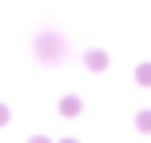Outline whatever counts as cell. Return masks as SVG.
I'll return each mask as SVG.
<instances>
[{"label":"cell","mask_w":151,"mask_h":143,"mask_svg":"<svg viewBox=\"0 0 151 143\" xmlns=\"http://www.w3.org/2000/svg\"><path fill=\"white\" fill-rule=\"evenodd\" d=\"M8 119H12V111H8V107H4V103H0V127H4V123H8Z\"/></svg>","instance_id":"5"},{"label":"cell","mask_w":151,"mask_h":143,"mask_svg":"<svg viewBox=\"0 0 151 143\" xmlns=\"http://www.w3.org/2000/svg\"><path fill=\"white\" fill-rule=\"evenodd\" d=\"M83 60H88V68H91V72H104V68H107V52H88Z\"/></svg>","instance_id":"2"},{"label":"cell","mask_w":151,"mask_h":143,"mask_svg":"<svg viewBox=\"0 0 151 143\" xmlns=\"http://www.w3.org/2000/svg\"><path fill=\"white\" fill-rule=\"evenodd\" d=\"M28 143H52V139H44V135H32V139H28Z\"/></svg>","instance_id":"6"},{"label":"cell","mask_w":151,"mask_h":143,"mask_svg":"<svg viewBox=\"0 0 151 143\" xmlns=\"http://www.w3.org/2000/svg\"><path fill=\"white\" fill-rule=\"evenodd\" d=\"M56 107H60V115H80V96H64Z\"/></svg>","instance_id":"1"},{"label":"cell","mask_w":151,"mask_h":143,"mask_svg":"<svg viewBox=\"0 0 151 143\" xmlns=\"http://www.w3.org/2000/svg\"><path fill=\"white\" fill-rule=\"evenodd\" d=\"M135 127H139V131H151V111H139V119H135Z\"/></svg>","instance_id":"4"},{"label":"cell","mask_w":151,"mask_h":143,"mask_svg":"<svg viewBox=\"0 0 151 143\" xmlns=\"http://www.w3.org/2000/svg\"><path fill=\"white\" fill-rule=\"evenodd\" d=\"M60 143H80V139H60Z\"/></svg>","instance_id":"7"},{"label":"cell","mask_w":151,"mask_h":143,"mask_svg":"<svg viewBox=\"0 0 151 143\" xmlns=\"http://www.w3.org/2000/svg\"><path fill=\"white\" fill-rule=\"evenodd\" d=\"M135 80L143 83V88H151V64H139V72H135Z\"/></svg>","instance_id":"3"}]
</instances>
